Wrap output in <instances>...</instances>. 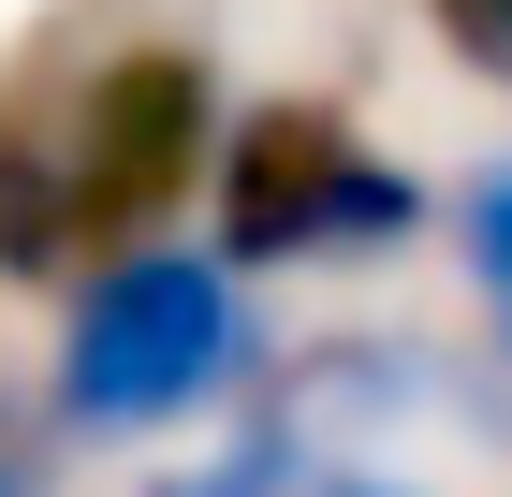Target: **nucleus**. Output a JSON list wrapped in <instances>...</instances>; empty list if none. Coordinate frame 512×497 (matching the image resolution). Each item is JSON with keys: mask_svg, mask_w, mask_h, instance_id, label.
Here are the masks:
<instances>
[{"mask_svg": "<svg viewBox=\"0 0 512 497\" xmlns=\"http://www.w3.org/2000/svg\"><path fill=\"white\" fill-rule=\"evenodd\" d=\"M352 497H395V483H352Z\"/></svg>", "mask_w": 512, "mask_h": 497, "instance_id": "obj_6", "label": "nucleus"}, {"mask_svg": "<svg viewBox=\"0 0 512 497\" xmlns=\"http://www.w3.org/2000/svg\"><path fill=\"white\" fill-rule=\"evenodd\" d=\"M410 220H425V191L395 161H366L322 103H264L235 132V161H220L235 264H352V249H395Z\"/></svg>", "mask_w": 512, "mask_h": 497, "instance_id": "obj_2", "label": "nucleus"}, {"mask_svg": "<svg viewBox=\"0 0 512 497\" xmlns=\"http://www.w3.org/2000/svg\"><path fill=\"white\" fill-rule=\"evenodd\" d=\"M0 497H15V483H0Z\"/></svg>", "mask_w": 512, "mask_h": 497, "instance_id": "obj_7", "label": "nucleus"}, {"mask_svg": "<svg viewBox=\"0 0 512 497\" xmlns=\"http://www.w3.org/2000/svg\"><path fill=\"white\" fill-rule=\"evenodd\" d=\"M235 337H249L235 264H205V249H118L74 293V322H59V424L147 439V424L205 410L235 381Z\"/></svg>", "mask_w": 512, "mask_h": 497, "instance_id": "obj_1", "label": "nucleus"}, {"mask_svg": "<svg viewBox=\"0 0 512 497\" xmlns=\"http://www.w3.org/2000/svg\"><path fill=\"white\" fill-rule=\"evenodd\" d=\"M191 161H205V59H191V44L103 59L88 103L59 117V176H74V220L88 234H132L147 205H176Z\"/></svg>", "mask_w": 512, "mask_h": 497, "instance_id": "obj_3", "label": "nucleus"}, {"mask_svg": "<svg viewBox=\"0 0 512 497\" xmlns=\"http://www.w3.org/2000/svg\"><path fill=\"white\" fill-rule=\"evenodd\" d=\"M425 15H439L454 44H469L483 74H512V0H425Z\"/></svg>", "mask_w": 512, "mask_h": 497, "instance_id": "obj_5", "label": "nucleus"}, {"mask_svg": "<svg viewBox=\"0 0 512 497\" xmlns=\"http://www.w3.org/2000/svg\"><path fill=\"white\" fill-rule=\"evenodd\" d=\"M469 278H483V307H498V337H512V161L469 176Z\"/></svg>", "mask_w": 512, "mask_h": 497, "instance_id": "obj_4", "label": "nucleus"}]
</instances>
